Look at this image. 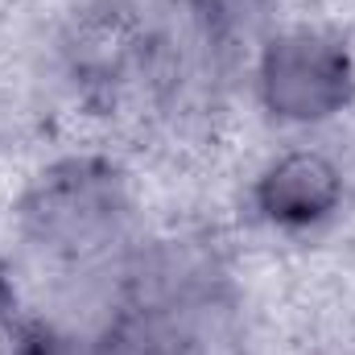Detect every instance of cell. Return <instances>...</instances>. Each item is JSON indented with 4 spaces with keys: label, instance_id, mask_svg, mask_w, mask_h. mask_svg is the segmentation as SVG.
<instances>
[{
    "label": "cell",
    "instance_id": "8",
    "mask_svg": "<svg viewBox=\"0 0 355 355\" xmlns=\"http://www.w3.org/2000/svg\"><path fill=\"white\" fill-rule=\"evenodd\" d=\"M33 355H91V339H71V335H58V331L42 327Z\"/></svg>",
    "mask_w": 355,
    "mask_h": 355
},
{
    "label": "cell",
    "instance_id": "3",
    "mask_svg": "<svg viewBox=\"0 0 355 355\" xmlns=\"http://www.w3.org/2000/svg\"><path fill=\"white\" fill-rule=\"evenodd\" d=\"M149 50L153 33L132 0H83L58 33L62 71L83 91H116L128 83L145 71Z\"/></svg>",
    "mask_w": 355,
    "mask_h": 355
},
{
    "label": "cell",
    "instance_id": "5",
    "mask_svg": "<svg viewBox=\"0 0 355 355\" xmlns=\"http://www.w3.org/2000/svg\"><path fill=\"white\" fill-rule=\"evenodd\" d=\"M202 339L182 302L137 297L91 339V355H198Z\"/></svg>",
    "mask_w": 355,
    "mask_h": 355
},
{
    "label": "cell",
    "instance_id": "2",
    "mask_svg": "<svg viewBox=\"0 0 355 355\" xmlns=\"http://www.w3.org/2000/svg\"><path fill=\"white\" fill-rule=\"evenodd\" d=\"M257 99L277 124L310 128L335 120L355 99L352 50L322 29L272 33L257 54Z\"/></svg>",
    "mask_w": 355,
    "mask_h": 355
},
{
    "label": "cell",
    "instance_id": "7",
    "mask_svg": "<svg viewBox=\"0 0 355 355\" xmlns=\"http://www.w3.org/2000/svg\"><path fill=\"white\" fill-rule=\"evenodd\" d=\"M42 335V322H29L17 314V302L8 297L4 281H0V355H33Z\"/></svg>",
    "mask_w": 355,
    "mask_h": 355
},
{
    "label": "cell",
    "instance_id": "6",
    "mask_svg": "<svg viewBox=\"0 0 355 355\" xmlns=\"http://www.w3.org/2000/svg\"><path fill=\"white\" fill-rule=\"evenodd\" d=\"M190 12H194L207 42L240 46L272 21L277 0H190Z\"/></svg>",
    "mask_w": 355,
    "mask_h": 355
},
{
    "label": "cell",
    "instance_id": "4",
    "mask_svg": "<svg viewBox=\"0 0 355 355\" xmlns=\"http://www.w3.org/2000/svg\"><path fill=\"white\" fill-rule=\"evenodd\" d=\"M347 178L322 149H289L252 182V211L277 232H314L339 215Z\"/></svg>",
    "mask_w": 355,
    "mask_h": 355
},
{
    "label": "cell",
    "instance_id": "1",
    "mask_svg": "<svg viewBox=\"0 0 355 355\" xmlns=\"http://www.w3.org/2000/svg\"><path fill=\"white\" fill-rule=\"evenodd\" d=\"M128 198L112 162L71 157L50 166L21 198V232L62 261L99 257L124 227Z\"/></svg>",
    "mask_w": 355,
    "mask_h": 355
}]
</instances>
